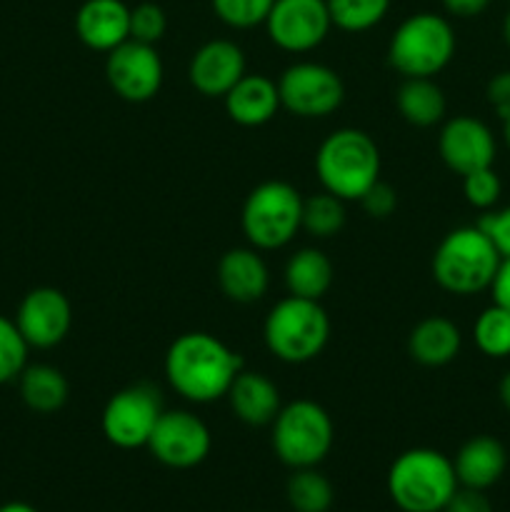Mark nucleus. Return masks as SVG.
Returning a JSON list of instances; mask_svg holds the SVG:
<instances>
[{"label": "nucleus", "instance_id": "obj_11", "mask_svg": "<svg viewBox=\"0 0 510 512\" xmlns=\"http://www.w3.org/2000/svg\"><path fill=\"white\" fill-rule=\"evenodd\" d=\"M213 448V435L208 425L188 410H163L148 450L158 463L173 470H190L203 463Z\"/></svg>", "mask_w": 510, "mask_h": 512}, {"label": "nucleus", "instance_id": "obj_13", "mask_svg": "<svg viewBox=\"0 0 510 512\" xmlns=\"http://www.w3.org/2000/svg\"><path fill=\"white\" fill-rule=\"evenodd\" d=\"M163 60L155 45L125 40L105 60V78L110 88L128 103H148L163 85Z\"/></svg>", "mask_w": 510, "mask_h": 512}, {"label": "nucleus", "instance_id": "obj_14", "mask_svg": "<svg viewBox=\"0 0 510 512\" xmlns=\"http://www.w3.org/2000/svg\"><path fill=\"white\" fill-rule=\"evenodd\" d=\"M15 325L30 348L48 350L65 340L73 325L70 300L58 288H35L20 300Z\"/></svg>", "mask_w": 510, "mask_h": 512}, {"label": "nucleus", "instance_id": "obj_27", "mask_svg": "<svg viewBox=\"0 0 510 512\" xmlns=\"http://www.w3.org/2000/svg\"><path fill=\"white\" fill-rule=\"evenodd\" d=\"M343 203L345 200L328 193V190L303 198V230H308L313 238H333V235H338L345 225Z\"/></svg>", "mask_w": 510, "mask_h": 512}, {"label": "nucleus", "instance_id": "obj_40", "mask_svg": "<svg viewBox=\"0 0 510 512\" xmlns=\"http://www.w3.org/2000/svg\"><path fill=\"white\" fill-rule=\"evenodd\" d=\"M0 512H40V510L33 508L30 503H20V500H13V503L0 505Z\"/></svg>", "mask_w": 510, "mask_h": 512}, {"label": "nucleus", "instance_id": "obj_19", "mask_svg": "<svg viewBox=\"0 0 510 512\" xmlns=\"http://www.w3.org/2000/svg\"><path fill=\"white\" fill-rule=\"evenodd\" d=\"M218 285L233 303H255L268 293V265L253 248L228 250L218 263Z\"/></svg>", "mask_w": 510, "mask_h": 512}, {"label": "nucleus", "instance_id": "obj_2", "mask_svg": "<svg viewBox=\"0 0 510 512\" xmlns=\"http://www.w3.org/2000/svg\"><path fill=\"white\" fill-rule=\"evenodd\" d=\"M388 495L403 512H443L460 488L453 460L433 448H410L388 470Z\"/></svg>", "mask_w": 510, "mask_h": 512}, {"label": "nucleus", "instance_id": "obj_9", "mask_svg": "<svg viewBox=\"0 0 510 512\" xmlns=\"http://www.w3.org/2000/svg\"><path fill=\"white\" fill-rule=\"evenodd\" d=\"M160 415H163L160 390L148 383H138L120 390L108 400L100 425H103L105 440L115 448H148V440Z\"/></svg>", "mask_w": 510, "mask_h": 512}, {"label": "nucleus", "instance_id": "obj_16", "mask_svg": "<svg viewBox=\"0 0 510 512\" xmlns=\"http://www.w3.org/2000/svg\"><path fill=\"white\" fill-rule=\"evenodd\" d=\"M245 75V53L233 40H210L190 60V85L205 98H225Z\"/></svg>", "mask_w": 510, "mask_h": 512}, {"label": "nucleus", "instance_id": "obj_10", "mask_svg": "<svg viewBox=\"0 0 510 512\" xmlns=\"http://www.w3.org/2000/svg\"><path fill=\"white\" fill-rule=\"evenodd\" d=\"M280 105L300 118H325L345 98L340 75L323 63H295L278 80Z\"/></svg>", "mask_w": 510, "mask_h": 512}, {"label": "nucleus", "instance_id": "obj_43", "mask_svg": "<svg viewBox=\"0 0 510 512\" xmlns=\"http://www.w3.org/2000/svg\"><path fill=\"white\" fill-rule=\"evenodd\" d=\"M503 135H505V143H508L510 148V115L508 118H503Z\"/></svg>", "mask_w": 510, "mask_h": 512}, {"label": "nucleus", "instance_id": "obj_18", "mask_svg": "<svg viewBox=\"0 0 510 512\" xmlns=\"http://www.w3.org/2000/svg\"><path fill=\"white\" fill-rule=\"evenodd\" d=\"M225 113L243 128H260L270 123L280 105L278 83L260 73H245L233 88L225 93Z\"/></svg>", "mask_w": 510, "mask_h": 512}, {"label": "nucleus", "instance_id": "obj_32", "mask_svg": "<svg viewBox=\"0 0 510 512\" xmlns=\"http://www.w3.org/2000/svg\"><path fill=\"white\" fill-rule=\"evenodd\" d=\"M168 30V18L165 10L153 0H143L135 8H130V40L155 45Z\"/></svg>", "mask_w": 510, "mask_h": 512}, {"label": "nucleus", "instance_id": "obj_23", "mask_svg": "<svg viewBox=\"0 0 510 512\" xmlns=\"http://www.w3.org/2000/svg\"><path fill=\"white\" fill-rule=\"evenodd\" d=\"M333 285V263L318 248H303L285 265V288L295 298L320 300Z\"/></svg>", "mask_w": 510, "mask_h": 512}, {"label": "nucleus", "instance_id": "obj_41", "mask_svg": "<svg viewBox=\"0 0 510 512\" xmlns=\"http://www.w3.org/2000/svg\"><path fill=\"white\" fill-rule=\"evenodd\" d=\"M500 400H503L505 408L510 410V370L505 373V378L500 380Z\"/></svg>", "mask_w": 510, "mask_h": 512}, {"label": "nucleus", "instance_id": "obj_26", "mask_svg": "<svg viewBox=\"0 0 510 512\" xmlns=\"http://www.w3.org/2000/svg\"><path fill=\"white\" fill-rule=\"evenodd\" d=\"M285 495L295 512H328L335 498L330 480L315 468L293 470Z\"/></svg>", "mask_w": 510, "mask_h": 512}, {"label": "nucleus", "instance_id": "obj_24", "mask_svg": "<svg viewBox=\"0 0 510 512\" xmlns=\"http://www.w3.org/2000/svg\"><path fill=\"white\" fill-rule=\"evenodd\" d=\"M20 398L33 413H58L68 403V380L53 365H25L20 373Z\"/></svg>", "mask_w": 510, "mask_h": 512}, {"label": "nucleus", "instance_id": "obj_1", "mask_svg": "<svg viewBox=\"0 0 510 512\" xmlns=\"http://www.w3.org/2000/svg\"><path fill=\"white\" fill-rule=\"evenodd\" d=\"M240 370L243 358L210 333H183L165 353V378L190 403L225 398Z\"/></svg>", "mask_w": 510, "mask_h": 512}, {"label": "nucleus", "instance_id": "obj_35", "mask_svg": "<svg viewBox=\"0 0 510 512\" xmlns=\"http://www.w3.org/2000/svg\"><path fill=\"white\" fill-rule=\"evenodd\" d=\"M360 205H363V210L370 215V218L383 220L388 218V215L395 210V205H398V193H395L388 183L378 180V183H373L368 190H365L363 198H360Z\"/></svg>", "mask_w": 510, "mask_h": 512}, {"label": "nucleus", "instance_id": "obj_37", "mask_svg": "<svg viewBox=\"0 0 510 512\" xmlns=\"http://www.w3.org/2000/svg\"><path fill=\"white\" fill-rule=\"evenodd\" d=\"M488 100L500 118H508L510 115V70H503V73H498L493 80H490Z\"/></svg>", "mask_w": 510, "mask_h": 512}, {"label": "nucleus", "instance_id": "obj_12", "mask_svg": "<svg viewBox=\"0 0 510 512\" xmlns=\"http://www.w3.org/2000/svg\"><path fill=\"white\" fill-rule=\"evenodd\" d=\"M263 25L280 50L308 53L328 38L333 20L325 0H275Z\"/></svg>", "mask_w": 510, "mask_h": 512}, {"label": "nucleus", "instance_id": "obj_30", "mask_svg": "<svg viewBox=\"0 0 510 512\" xmlns=\"http://www.w3.org/2000/svg\"><path fill=\"white\" fill-rule=\"evenodd\" d=\"M28 348L15 320L0 315V385L20 378L28 363Z\"/></svg>", "mask_w": 510, "mask_h": 512}, {"label": "nucleus", "instance_id": "obj_4", "mask_svg": "<svg viewBox=\"0 0 510 512\" xmlns=\"http://www.w3.org/2000/svg\"><path fill=\"white\" fill-rule=\"evenodd\" d=\"M263 338L270 353L283 363H310L328 345L330 318L320 300L288 295L265 318Z\"/></svg>", "mask_w": 510, "mask_h": 512}, {"label": "nucleus", "instance_id": "obj_3", "mask_svg": "<svg viewBox=\"0 0 510 512\" xmlns=\"http://www.w3.org/2000/svg\"><path fill=\"white\" fill-rule=\"evenodd\" d=\"M315 170L328 193L340 200H360L380 180V150L365 130H333L320 143Z\"/></svg>", "mask_w": 510, "mask_h": 512}, {"label": "nucleus", "instance_id": "obj_5", "mask_svg": "<svg viewBox=\"0 0 510 512\" xmlns=\"http://www.w3.org/2000/svg\"><path fill=\"white\" fill-rule=\"evenodd\" d=\"M500 260L495 245L478 225L455 228L435 248L433 278L448 293L475 295L490 288Z\"/></svg>", "mask_w": 510, "mask_h": 512}, {"label": "nucleus", "instance_id": "obj_36", "mask_svg": "<svg viewBox=\"0 0 510 512\" xmlns=\"http://www.w3.org/2000/svg\"><path fill=\"white\" fill-rule=\"evenodd\" d=\"M443 512H493V505L485 498V490H473L460 485Z\"/></svg>", "mask_w": 510, "mask_h": 512}, {"label": "nucleus", "instance_id": "obj_17", "mask_svg": "<svg viewBox=\"0 0 510 512\" xmlns=\"http://www.w3.org/2000/svg\"><path fill=\"white\" fill-rule=\"evenodd\" d=\"M75 33L90 50L110 53L130 40V8L123 0H85L75 13Z\"/></svg>", "mask_w": 510, "mask_h": 512}, {"label": "nucleus", "instance_id": "obj_31", "mask_svg": "<svg viewBox=\"0 0 510 512\" xmlns=\"http://www.w3.org/2000/svg\"><path fill=\"white\" fill-rule=\"evenodd\" d=\"M275 0H213V10L225 25L238 30L263 25Z\"/></svg>", "mask_w": 510, "mask_h": 512}, {"label": "nucleus", "instance_id": "obj_8", "mask_svg": "<svg viewBox=\"0 0 510 512\" xmlns=\"http://www.w3.org/2000/svg\"><path fill=\"white\" fill-rule=\"evenodd\" d=\"M335 428L328 410L313 400H295L273 420V450L288 468H315L333 448Z\"/></svg>", "mask_w": 510, "mask_h": 512}, {"label": "nucleus", "instance_id": "obj_15", "mask_svg": "<svg viewBox=\"0 0 510 512\" xmlns=\"http://www.w3.org/2000/svg\"><path fill=\"white\" fill-rule=\"evenodd\" d=\"M443 163L453 173L468 175L473 170L490 168L495 160V138L490 128L470 115H458L443 125L438 138Z\"/></svg>", "mask_w": 510, "mask_h": 512}, {"label": "nucleus", "instance_id": "obj_20", "mask_svg": "<svg viewBox=\"0 0 510 512\" xmlns=\"http://www.w3.org/2000/svg\"><path fill=\"white\" fill-rule=\"evenodd\" d=\"M225 398L230 400V408H233L235 418L243 420L245 425H253V428L273 425L275 415L283 408L280 405L278 385L268 375L245 368L233 380Z\"/></svg>", "mask_w": 510, "mask_h": 512}, {"label": "nucleus", "instance_id": "obj_29", "mask_svg": "<svg viewBox=\"0 0 510 512\" xmlns=\"http://www.w3.org/2000/svg\"><path fill=\"white\" fill-rule=\"evenodd\" d=\"M475 345L488 358H505L510 355V310L503 305H490L478 315L473 325Z\"/></svg>", "mask_w": 510, "mask_h": 512}, {"label": "nucleus", "instance_id": "obj_38", "mask_svg": "<svg viewBox=\"0 0 510 512\" xmlns=\"http://www.w3.org/2000/svg\"><path fill=\"white\" fill-rule=\"evenodd\" d=\"M490 290H493V303L510 310V258L500 260V268L490 283Z\"/></svg>", "mask_w": 510, "mask_h": 512}, {"label": "nucleus", "instance_id": "obj_42", "mask_svg": "<svg viewBox=\"0 0 510 512\" xmlns=\"http://www.w3.org/2000/svg\"><path fill=\"white\" fill-rule=\"evenodd\" d=\"M503 38H505V43H508V48H510V10H508V15H505V23H503Z\"/></svg>", "mask_w": 510, "mask_h": 512}, {"label": "nucleus", "instance_id": "obj_34", "mask_svg": "<svg viewBox=\"0 0 510 512\" xmlns=\"http://www.w3.org/2000/svg\"><path fill=\"white\" fill-rule=\"evenodd\" d=\"M478 228L488 235L500 258H510V205L495 213H485L478 220Z\"/></svg>", "mask_w": 510, "mask_h": 512}, {"label": "nucleus", "instance_id": "obj_21", "mask_svg": "<svg viewBox=\"0 0 510 512\" xmlns=\"http://www.w3.org/2000/svg\"><path fill=\"white\" fill-rule=\"evenodd\" d=\"M505 465H508V453H505L503 443L490 435H478V438L468 440L453 460L458 483L473 490L493 488L503 478Z\"/></svg>", "mask_w": 510, "mask_h": 512}, {"label": "nucleus", "instance_id": "obj_25", "mask_svg": "<svg viewBox=\"0 0 510 512\" xmlns=\"http://www.w3.org/2000/svg\"><path fill=\"white\" fill-rule=\"evenodd\" d=\"M400 115L415 128H430L445 118V95L430 78H405L395 95Z\"/></svg>", "mask_w": 510, "mask_h": 512}, {"label": "nucleus", "instance_id": "obj_22", "mask_svg": "<svg viewBox=\"0 0 510 512\" xmlns=\"http://www.w3.org/2000/svg\"><path fill=\"white\" fill-rule=\"evenodd\" d=\"M460 330L453 320L440 318H425L410 330L408 338V353L415 363L425 365V368H440L458 358L460 353Z\"/></svg>", "mask_w": 510, "mask_h": 512}, {"label": "nucleus", "instance_id": "obj_28", "mask_svg": "<svg viewBox=\"0 0 510 512\" xmlns=\"http://www.w3.org/2000/svg\"><path fill=\"white\" fill-rule=\"evenodd\" d=\"M330 20L345 33H363L375 28L388 15L390 0H325Z\"/></svg>", "mask_w": 510, "mask_h": 512}, {"label": "nucleus", "instance_id": "obj_6", "mask_svg": "<svg viewBox=\"0 0 510 512\" xmlns=\"http://www.w3.org/2000/svg\"><path fill=\"white\" fill-rule=\"evenodd\" d=\"M455 53V33L443 15L415 13L398 25L388 45V63L405 78H433Z\"/></svg>", "mask_w": 510, "mask_h": 512}, {"label": "nucleus", "instance_id": "obj_33", "mask_svg": "<svg viewBox=\"0 0 510 512\" xmlns=\"http://www.w3.org/2000/svg\"><path fill=\"white\" fill-rule=\"evenodd\" d=\"M500 188H503V185H500V178L495 175L493 165H490V168H480V170H473V173L463 175L465 200H468L473 208H480V210L493 208L500 198Z\"/></svg>", "mask_w": 510, "mask_h": 512}, {"label": "nucleus", "instance_id": "obj_7", "mask_svg": "<svg viewBox=\"0 0 510 512\" xmlns=\"http://www.w3.org/2000/svg\"><path fill=\"white\" fill-rule=\"evenodd\" d=\"M240 225L255 250H278L303 228V195L283 180H268L245 198Z\"/></svg>", "mask_w": 510, "mask_h": 512}, {"label": "nucleus", "instance_id": "obj_39", "mask_svg": "<svg viewBox=\"0 0 510 512\" xmlns=\"http://www.w3.org/2000/svg\"><path fill=\"white\" fill-rule=\"evenodd\" d=\"M445 10L455 18H475L490 5V0H443Z\"/></svg>", "mask_w": 510, "mask_h": 512}]
</instances>
